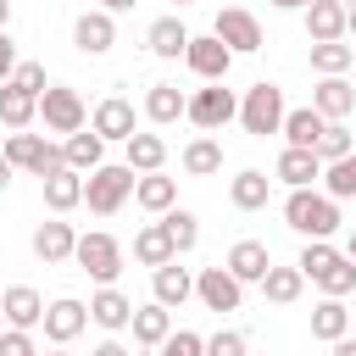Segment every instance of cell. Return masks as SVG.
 Segmentation results:
<instances>
[{
  "mask_svg": "<svg viewBox=\"0 0 356 356\" xmlns=\"http://www.w3.org/2000/svg\"><path fill=\"white\" fill-rule=\"evenodd\" d=\"M295 267H300L323 295H339V300H345V295L356 289V261H350L345 250H334L328 239H312V245L300 250V261H295Z\"/></svg>",
  "mask_w": 356,
  "mask_h": 356,
  "instance_id": "1",
  "label": "cell"
},
{
  "mask_svg": "<svg viewBox=\"0 0 356 356\" xmlns=\"http://www.w3.org/2000/svg\"><path fill=\"white\" fill-rule=\"evenodd\" d=\"M284 222L306 239H328L339 228V200L334 195H317V189H289L284 200Z\"/></svg>",
  "mask_w": 356,
  "mask_h": 356,
  "instance_id": "2",
  "label": "cell"
},
{
  "mask_svg": "<svg viewBox=\"0 0 356 356\" xmlns=\"http://www.w3.org/2000/svg\"><path fill=\"white\" fill-rule=\"evenodd\" d=\"M134 184H139V178H134V167H128V161H122V167H106V161H100V167L83 178V200H89V211H95V217H111V211H122V206H128Z\"/></svg>",
  "mask_w": 356,
  "mask_h": 356,
  "instance_id": "3",
  "label": "cell"
},
{
  "mask_svg": "<svg viewBox=\"0 0 356 356\" xmlns=\"http://www.w3.org/2000/svg\"><path fill=\"white\" fill-rule=\"evenodd\" d=\"M239 122H245V134H256V139H267V134H278L284 128V89L278 83H250L245 89V100H239Z\"/></svg>",
  "mask_w": 356,
  "mask_h": 356,
  "instance_id": "4",
  "label": "cell"
},
{
  "mask_svg": "<svg viewBox=\"0 0 356 356\" xmlns=\"http://www.w3.org/2000/svg\"><path fill=\"white\" fill-rule=\"evenodd\" d=\"M72 261H78V273H89L95 284H117V273H122V245L95 228V234H78Z\"/></svg>",
  "mask_w": 356,
  "mask_h": 356,
  "instance_id": "5",
  "label": "cell"
},
{
  "mask_svg": "<svg viewBox=\"0 0 356 356\" xmlns=\"http://www.w3.org/2000/svg\"><path fill=\"white\" fill-rule=\"evenodd\" d=\"M6 161L22 167V172H33V178H50L56 167H67L61 145H50V139H39V134H6Z\"/></svg>",
  "mask_w": 356,
  "mask_h": 356,
  "instance_id": "6",
  "label": "cell"
},
{
  "mask_svg": "<svg viewBox=\"0 0 356 356\" xmlns=\"http://www.w3.org/2000/svg\"><path fill=\"white\" fill-rule=\"evenodd\" d=\"M195 128H206V134H217L222 122H234L239 117V100H234V89H222V83H211V89H195L189 95V111H184Z\"/></svg>",
  "mask_w": 356,
  "mask_h": 356,
  "instance_id": "7",
  "label": "cell"
},
{
  "mask_svg": "<svg viewBox=\"0 0 356 356\" xmlns=\"http://www.w3.org/2000/svg\"><path fill=\"white\" fill-rule=\"evenodd\" d=\"M39 117H44V128H56V134H78V128L89 122L78 89H67V83H50V89L39 95Z\"/></svg>",
  "mask_w": 356,
  "mask_h": 356,
  "instance_id": "8",
  "label": "cell"
},
{
  "mask_svg": "<svg viewBox=\"0 0 356 356\" xmlns=\"http://www.w3.org/2000/svg\"><path fill=\"white\" fill-rule=\"evenodd\" d=\"M211 33L234 50V56H250V50H261V22L245 11V6H222L217 11V22H211Z\"/></svg>",
  "mask_w": 356,
  "mask_h": 356,
  "instance_id": "9",
  "label": "cell"
},
{
  "mask_svg": "<svg viewBox=\"0 0 356 356\" xmlns=\"http://www.w3.org/2000/svg\"><path fill=\"white\" fill-rule=\"evenodd\" d=\"M184 61H189V72H195V78L222 83V78H228V67H234V50H228L217 33H195V39H189V50H184Z\"/></svg>",
  "mask_w": 356,
  "mask_h": 356,
  "instance_id": "10",
  "label": "cell"
},
{
  "mask_svg": "<svg viewBox=\"0 0 356 356\" xmlns=\"http://www.w3.org/2000/svg\"><path fill=\"white\" fill-rule=\"evenodd\" d=\"M195 295H200V306H206V312H239L245 284H239L228 267H206V273L195 278Z\"/></svg>",
  "mask_w": 356,
  "mask_h": 356,
  "instance_id": "11",
  "label": "cell"
},
{
  "mask_svg": "<svg viewBox=\"0 0 356 356\" xmlns=\"http://www.w3.org/2000/svg\"><path fill=\"white\" fill-rule=\"evenodd\" d=\"M83 323H89V306H83V300H72V295H61V300H50V306H44V339H50V345L78 339V334H83Z\"/></svg>",
  "mask_w": 356,
  "mask_h": 356,
  "instance_id": "12",
  "label": "cell"
},
{
  "mask_svg": "<svg viewBox=\"0 0 356 356\" xmlns=\"http://www.w3.org/2000/svg\"><path fill=\"white\" fill-rule=\"evenodd\" d=\"M89 128L100 134V139H134L139 128H134V100H122V95H106L100 106H95V117H89Z\"/></svg>",
  "mask_w": 356,
  "mask_h": 356,
  "instance_id": "13",
  "label": "cell"
},
{
  "mask_svg": "<svg viewBox=\"0 0 356 356\" xmlns=\"http://www.w3.org/2000/svg\"><path fill=\"white\" fill-rule=\"evenodd\" d=\"M72 44H78L83 56H106V50L117 44V22H111V11H83V17L72 22Z\"/></svg>",
  "mask_w": 356,
  "mask_h": 356,
  "instance_id": "14",
  "label": "cell"
},
{
  "mask_svg": "<svg viewBox=\"0 0 356 356\" xmlns=\"http://www.w3.org/2000/svg\"><path fill=\"white\" fill-rule=\"evenodd\" d=\"M72 250H78V234H72V222H39L33 228V256L44 261V267H56V261H72Z\"/></svg>",
  "mask_w": 356,
  "mask_h": 356,
  "instance_id": "15",
  "label": "cell"
},
{
  "mask_svg": "<svg viewBox=\"0 0 356 356\" xmlns=\"http://www.w3.org/2000/svg\"><path fill=\"white\" fill-rule=\"evenodd\" d=\"M289 189H312L317 178H323V161H317V150H300V145H284V156H278V167H273Z\"/></svg>",
  "mask_w": 356,
  "mask_h": 356,
  "instance_id": "16",
  "label": "cell"
},
{
  "mask_svg": "<svg viewBox=\"0 0 356 356\" xmlns=\"http://www.w3.org/2000/svg\"><path fill=\"white\" fill-rule=\"evenodd\" d=\"M172 256H178V250H172L167 222H145V228L134 234V261H139V267H150V273H156V267H167Z\"/></svg>",
  "mask_w": 356,
  "mask_h": 356,
  "instance_id": "17",
  "label": "cell"
},
{
  "mask_svg": "<svg viewBox=\"0 0 356 356\" xmlns=\"http://www.w3.org/2000/svg\"><path fill=\"white\" fill-rule=\"evenodd\" d=\"M239 284H261L267 278V267H273V256H267V245L261 239H239L234 250H228V261H222Z\"/></svg>",
  "mask_w": 356,
  "mask_h": 356,
  "instance_id": "18",
  "label": "cell"
},
{
  "mask_svg": "<svg viewBox=\"0 0 356 356\" xmlns=\"http://www.w3.org/2000/svg\"><path fill=\"white\" fill-rule=\"evenodd\" d=\"M0 312H6L11 328H33V323H44V300H39L33 284H11V289L0 295Z\"/></svg>",
  "mask_w": 356,
  "mask_h": 356,
  "instance_id": "19",
  "label": "cell"
},
{
  "mask_svg": "<svg viewBox=\"0 0 356 356\" xmlns=\"http://www.w3.org/2000/svg\"><path fill=\"white\" fill-rule=\"evenodd\" d=\"M312 106H317L328 122H345V117L356 111V83H345V78H323V83L312 89Z\"/></svg>",
  "mask_w": 356,
  "mask_h": 356,
  "instance_id": "20",
  "label": "cell"
},
{
  "mask_svg": "<svg viewBox=\"0 0 356 356\" xmlns=\"http://www.w3.org/2000/svg\"><path fill=\"white\" fill-rule=\"evenodd\" d=\"M189 28L178 22V17H156L150 22V33H145V44H150V56H161V61H172V56H184L189 50Z\"/></svg>",
  "mask_w": 356,
  "mask_h": 356,
  "instance_id": "21",
  "label": "cell"
},
{
  "mask_svg": "<svg viewBox=\"0 0 356 356\" xmlns=\"http://www.w3.org/2000/svg\"><path fill=\"white\" fill-rule=\"evenodd\" d=\"M323 128H328V117L317 111V106H300V111H284V139L289 145H300V150H317V139H323Z\"/></svg>",
  "mask_w": 356,
  "mask_h": 356,
  "instance_id": "22",
  "label": "cell"
},
{
  "mask_svg": "<svg viewBox=\"0 0 356 356\" xmlns=\"http://www.w3.org/2000/svg\"><path fill=\"white\" fill-rule=\"evenodd\" d=\"M44 184V206L61 217V211H72L78 200H83V172H72V167H56L50 178H39Z\"/></svg>",
  "mask_w": 356,
  "mask_h": 356,
  "instance_id": "23",
  "label": "cell"
},
{
  "mask_svg": "<svg viewBox=\"0 0 356 356\" xmlns=\"http://www.w3.org/2000/svg\"><path fill=\"white\" fill-rule=\"evenodd\" d=\"M150 289H156V300H161V306H184V300L195 295V278H189V267H178V256H172L167 267H156V273H150Z\"/></svg>",
  "mask_w": 356,
  "mask_h": 356,
  "instance_id": "24",
  "label": "cell"
},
{
  "mask_svg": "<svg viewBox=\"0 0 356 356\" xmlns=\"http://www.w3.org/2000/svg\"><path fill=\"white\" fill-rule=\"evenodd\" d=\"M89 317H95L100 328H111V334H117V328H128V323H134V300H128L122 289L100 284V295L89 300Z\"/></svg>",
  "mask_w": 356,
  "mask_h": 356,
  "instance_id": "25",
  "label": "cell"
},
{
  "mask_svg": "<svg viewBox=\"0 0 356 356\" xmlns=\"http://www.w3.org/2000/svg\"><path fill=\"white\" fill-rule=\"evenodd\" d=\"M128 328H134V339H139V345H156V350H161V339L172 334V306H161V300L134 306V323H128Z\"/></svg>",
  "mask_w": 356,
  "mask_h": 356,
  "instance_id": "26",
  "label": "cell"
},
{
  "mask_svg": "<svg viewBox=\"0 0 356 356\" xmlns=\"http://www.w3.org/2000/svg\"><path fill=\"white\" fill-rule=\"evenodd\" d=\"M345 11L350 6H339V0H312L306 6V39L317 44V39H345Z\"/></svg>",
  "mask_w": 356,
  "mask_h": 356,
  "instance_id": "27",
  "label": "cell"
},
{
  "mask_svg": "<svg viewBox=\"0 0 356 356\" xmlns=\"http://www.w3.org/2000/svg\"><path fill=\"white\" fill-rule=\"evenodd\" d=\"M184 111H189V95H184L178 83H150V95H145V117H150V122L167 128V122H178Z\"/></svg>",
  "mask_w": 356,
  "mask_h": 356,
  "instance_id": "28",
  "label": "cell"
},
{
  "mask_svg": "<svg viewBox=\"0 0 356 356\" xmlns=\"http://www.w3.org/2000/svg\"><path fill=\"white\" fill-rule=\"evenodd\" d=\"M61 156H67V167H72V172H95V167H100V156H106V139H100L95 128H89V134L78 128V134H67V139H61Z\"/></svg>",
  "mask_w": 356,
  "mask_h": 356,
  "instance_id": "29",
  "label": "cell"
},
{
  "mask_svg": "<svg viewBox=\"0 0 356 356\" xmlns=\"http://www.w3.org/2000/svg\"><path fill=\"white\" fill-rule=\"evenodd\" d=\"M33 111H39V95H28V89H17V83H0V122H6L11 134H22V128L33 122Z\"/></svg>",
  "mask_w": 356,
  "mask_h": 356,
  "instance_id": "30",
  "label": "cell"
},
{
  "mask_svg": "<svg viewBox=\"0 0 356 356\" xmlns=\"http://www.w3.org/2000/svg\"><path fill=\"white\" fill-rule=\"evenodd\" d=\"M267 189H273V178L256 172V167H245V172L228 184V200H234L239 211H261V206H267Z\"/></svg>",
  "mask_w": 356,
  "mask_h": 356,
  "instance_id": "31",
  "label": "cell"
},
{
  "mask_svg": "<svg viewBox=\"0 0 356 356\" xmlns=\"http://www.w3.org/2000/svg\"><path fill=\"white\" fill-rule=\"evenodd\" d=\"M134 200H139L145 211H172V206H178V184H172V178H161V172H139Z\"/></svg>",
  "mask_w": 356,
  "mask_h": 356,
  "instance_id": "32",
  "label": "cell"
},
{
  "mask_svg": "<svg viewBox=\"0 0 356 356\" xmlns=\"http://www.w3.org/2000/svg\"><path fill=\"white\" fill-rule=\"evenodd\" d=\"M300 289H306V273H300V267H267V278H261V295H267L273 306H295Z\"/></svg>",
  "mask_w": 356,
  "mask_h": 356,
  "instance_id": "33",
  "label": "cell"
},
{
  "mask_svg": "<svg viewBox=\"0 0 356 356\" xmlns=\"http://www.w3.org/2000/svg\"><path fill=\"white\" fill-rule=\"evenodd\" d=\"M345 328H350V312H345V300L339 295H328L323 306H312V339H345Z\"/></svg>",
  "mask_w": 356,
  "mask_h": 356,
  "instance_id": "34",
  "label": "cell"
},
{
  "mask_svg": "<svg viewBox=\"0 0 356 356\" xmlns=\"http://www.w3.org/2000/svg\"><path fill=\"white\" fill-rule=\"evenodd\" d=\"M350 61H356V50H350L345 39H317V44H312V67H317L323 78H345Z\"/></svg>",
  "mask_w": 356,
  "mask_h": 356,
  "instance_id": "35",
  "label": "cell"
},
{
  "mask_svg": "<svg viewBox=\"0 0 356 356\" xmlns=\"http://www.w3.org/2000/svg\"><path fill=\"white\" fill-rule=\"evenodd\" d=\"M161 161H167V139L161 134H134L128 139V167L134 172H161Z\"/></svg>",
  "mask_w": 356,
  "mask_h": 356,
  "instance_id": "36",
  "label": "cell"
},
{
  "mask_svg": "<svg viewBox=\"0 0 356 356\" xmlns=\"http://www.w3.org/2000/svg\"><path fill=\"white\" fill-rule=\"evenodd\" d=\"M184 172H189V178L222 172V145H217V139H189V145H184Z\"/></svg>",
  "mask_w": 356,
  "mask_h": 356,
  "instance_id": "37",
  "label": "cell"
},
{
  "mask_svg": "<svg viewBox=\"0 0 356 356\" xmlns=\"http://www.w3.org/2000/svg\"><path fill=\"white\" fill-rule=\"evenodd\" d=\"M161 222H167V234H172V250H178V256H184V250H195V239H200V217H195V211L172 206V211H161Z\"/></svg>",
  "mask_w": 356,
  "mask_h": 356,
  "instance_id": "38",
  "label": "cell"
},
{
  "mask_svg": "<svg viewBox=\"0 0 356 356\" xmlns=\"http://www.w3.org/2000/svg\"><path fill=\"white\" fill-rule=\"evenodd\" d=\"M323 189H328L334 200H350V195H356V150L323 167Z\"/></svg>",
  "mask_w": 356,
  "mask_h": 356,
  "instance_id": "39",
  "label": "cell"
},
{
  "mask_svg": "<svg viewBox=\"0 0 356 356\" xmlns=\"http://www.w3.org/2000/svg\"><path fill=\"white\" fill-rule=\"evenodd\" d=\"M339 156H350V128H345V122H328L323 139H317V161L328 167V161H339Z\"/></svg>",
  "mask_w": 356,
  "mask_h": 356,
  "instance_id": "40",
  "label": "cell"
},
{
  "mask_svg": "<svg viewBox=\"0 0 356 356\" xmlns=\"http://www.w3.org/2000/svg\"><path fill=\"white\" fill-rule=\"evenodd\" d=\"M161 356H206V339H200V334H189V328H178V334H167V339H161Z\"/></svg>",
  "mask_w": 356,
  "mask_h": 356,
  "instance_id": "41",
  "label": "cell"
},
{
  "mask_svg": "<svg viewBox=\"0 0 356 356\" xmlns=\"http://www.w3.org/2000/svg\"><path fill=\"white\" fill-rule=\"evenodd\" d=\"M11 83H17V89H28V95H44V89H50V83H44V67H39V61H17Z\"/></svg>",
  "mask_w": 356,
  "mask_h": 356,
  "instance_id": "42",
  "label": "cell"
},
{
  "mask_svg": "<svg viewBox=\"0 0 356 356\" xmlns=\"http://www.w3.org/2000/svg\"><path fill=\"white\" fill-rule=\"evenodd\" d=\"M206 356H245V334H239V328L211 334V339H206Z\"/></svg>",
  "mask_w": 356,
  "mask_h": 356,
  "instance_id": "43",
  "label": "cell"
},
{
  "mask_svg": "<svg viewBox=\"0 0 356 356\" xmlns=\"http://www.w3.org/2000/svg\"><path fill=\"white\" fill-rule=\"evenodd\" d=\"M0 356H39V345H33L28 328H6L0 334Z\"/></svg>",
  "mask_w": 356,
  "mask_h": 356,
  "instance_id": "44",
  "label": "cell"
},
{
  "mask_svg": "<svg viewBox=\"0 0 356 356\" xmlns=\"http://www.w3.org/2000/svg\"><path fill=\"white\" fill-rule=\"evenodd\" d=\"M11 72H17V44H11V33L0 28V83H11Z\"/></svg>",
  "mask_w": 356,
  "mask_h": 356,
  "instance_id": "45",
  "label": "cell"
},
{
  "mask_svg": "<svg viewBox=\"0 0 356 356\" xmlns=\"http://www.w3.org/2000/svg\"><path fill=\"white\" fill-rule=\"evenodd\" d=\"M89 356H128V345H117V339H100Z\"/></svg>",
  "mask_w": 356,
  "mask_h": 356,
  "instance_id": "46",
  "label": "cell"
},
{
  "mask_svg": "<svg viewBox=\"0 0 356 356\" xmlns=\"http://www.w3.org/2000/svg\"><path fill=\"white\" fill-rule=\"evenodd\" d=\"M11 172H17V167H11V161H6V150H0V195L11 189Z\"/></svg>",
  "mask_w": 356,
  "mask_h": 356,
  "instance_id": "47",
  "label": "cell"
},
{
  "mask_svg": "<svg viewBox=\"0 0 356 356\" xmlns=\"http://www.w3.org/2000/svg\"><path fill=\"white\" fill-rule=\"evenodd\" d=\"M334 356H356V339L345 334V339H334Z\"/></svg>",
  "mask_w": 356,
  "mask_h": 356,
  "instance_id": "48",
  "label": "cell"
},
{
  "mask_svg": "<svg viewBox=\"0 0 356 356\" xmlns=\"http://www.w3.org/2000/svg\"><path fill=\"white\" fill-rule=\"evenodd\" d=\"M273 6H278V11H306L312 0H273Z\"/></svg>",
  "mask_w": 356,
  "mask_h": 356,
  "instance_id": "49",
  "label": "cell"
},
{
  "mask_svg": "<svg viewBox=\"0 0 356 356\" xmlns=\"http://www.w3.org/2000/svg\"><path fill=\"white\" fill-rule=\"evenodd\" d=\"M134 0H100V11H128Z\"/></svg>",
  "mask_w": 356,
  "mask_h": 356,
  "instance_id": "50",
  "label": "cell"
},
{
  "mask_svg": "<svg viewBox=\"0 0 356 356\" xmlns=\"http://www.w3.org/2000/svg\"><path fill=\"white\" fill-rule=\"evenodd\" d=\"M6 22H11V0H0V28H6Z\"/></svg>",
  "mask_w": 356,
  "mask_h": 356,
  "instance_id": "51",
  "label": "cell"
},
{
  "mask_svg": "<svg viewBox=\"0 0 356 356\" xmlns=\"http://www.w3.org/2000/svg\"><path fill=\"white\" fill-rule=\"evenodd\" d=\"M345 33H356V6H350V11H345Z\"/></svg>",
  "mask_w": 356,
  "mask_h": 356,
  "instance_id": "52",
  "label": "cell"
},
{
  "mask_svg": "<svg viewBox=\"0 0 356 356\" xmlns=\"http://www.w3.org/2000/svg\"><path fill=\"white\" fill-rule=\"evenodd\" d=\"M350 261H356V228H350Z\"/></svg>",
  "mask_w": 356,
  "mask_h": 356,
  "instance_id": "53",
  "label": "cell"
},
{
  "mask_svg": "<svg viewBox=\"0 0 356 356\" xmlns=\"http://www.w3.org/2000/svg\"><path fill=\"white\" fill-rule=\"evenodd\" d=\"M172 6H195V0H172Z\"/></svg>",
  "mask_w": 356,
  "mask_h": 356,
  "instance_id": "54",
  "label": "cell"
},
{
  "mask_svg": "<svg viewBox=\"0 0 356 356\" xmlns=\"http://www.w3.org/2000/svg\"><path fill=\"white\" fill-rule=\"evenodd\" d=\"M350 72H356V61H350ZM350 83H356V78H350Z\"/></svg>",
  "mask_w": 356,
  "mask_h": 356,
  "instance_id": "55",
  "label": "cell"
},
{
  "mask_svg": "<svg viewBox=\"0 0 356 356\" xmlns=\"http://www.w3.org/2000/svg\"><path fill=\"white\" fill-rule=\"evenodd\" d=\"M339 6H356V0H339Z\"/></svg>",
  "mask_w": 356,
  "mask_h": 356,
  "instance_id": "56",
  "label": "cell"
},
{
  "mask_svg": "<svg viewBox=\"0 0 356 356\" xmlns=\"http://www.w3.org/2000/svg\"><path fill=\"white\" fill-rule=\"evenodd\" d=\"M50 356H67V350H50Z\"/></svg>",
  "mask_w": 356,
  "mask_h": 356,
  "instance_id": "57",
  "label": "cell"
},
{
  "mask_svg": "<svg viewBox=\"0 0 356 356\" xmlns=\"http://www.w3.org/2000/svg\"><path fill=\"white\" fill-rule=\"evenodd\" d=\"M0 317H6V312H0Z\"/></svg>",
  "mask_w": 356,
  "mask_h": 356,
  "instance_id": "58",
  "label": "cell"
}]
</instances>
